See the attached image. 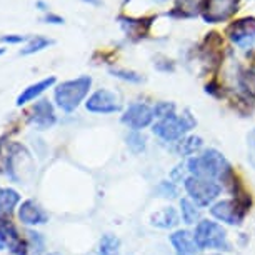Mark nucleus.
Listing matches in <instances>:
<instances>
[{
	"label": "nucleus",
	"instance_id": "f257e3e1",
	"mask_svg": "<svg viewBox=\"0 0 255 255\" xmlns=\"http://www.w3.org/2000/svg\"><path fill=\"white\" fill-rule=\"evenodd\" d=\"M189 172L192 177H205L214 180H225L230 174V165L220 152L210 150L204 152L202 155H195L189 160Z\"/></svg>",
	"mask_w": 255,
	"mask_h": 255
},
{
	"label": "nucleus",
	"instance_id": "f03ea898",
	"mask_svg": "<svg viewBox=\"0 0 255 255\" xmlns=\"http://www.w3.org/2000/svg\"><path fill=\"white\" fill-rule=\"evenodd\" d=\"M92 79L87 75H82L75 80L62 82L55 89V102L64 112H74L80 102L87 97Z\"/></svg>",
	"mask_w": 255,
	"mask_h": 255
},
{
	"label": "nucleus",
	"instance_id": "7ed1b4c3",
	"mask_svg": "<svg viewBox=\"0 0 255 255\" xmlns=\"http://www.w3.org/2000/svg\"><path fill=\"white\" fill-rule=\"evenodd\" d=\"M194 239L200 250H230V244L227 239V232L222 225L212 220H202L197 224Z\"/></svg>",
	"mask_w": 255,
	"mask_h": 255
},
{
	"label": "nucleus",
	"instance_id": "20e7f679",
	"mask_svg": "<svg viewBox=\"0 0 255 255\" xmlns=\"http://www.w3.org/2000/svg\"><path fill=\"white\" fill-rule=\"evenodd\" d=\"M195 125V120L190 117L189 114L185 115H170V117L160 119L153 125V133L158 135L162 140L165 142H174L184 135L185 132H189Z\"/></svg>",
	"mask_w": 255,
	"mask_h": 255
},
{
	"label": "nucleus",
	"instance_id": "39448f33",
	"mask_svg": "<svg viewBox=\"0 0 255 255\" xmlns=\"http://www.w3.org/2000/svg\"><path fill=\"white\" fill-rule=\"evenodd\" d=\"M185 189L189 192L190 200L202 207L212 204L220 194L219 182L205 177H189L185 180Z\"/></svg>",
	"mask_w": 255,
	"mask_h": 255
},
{
	"label": "nucleus",
	"instance_id": "423d86ee",
	"mask_svg": "<svg viewBox=\"0 0 255 255\" xmlns=\"http://www.w3.org/2000/svg\"><path fill=\"white\" fill-rule=\"evenodd\" d=\"M85 107L89 112L94 114H114L122 109V104L114 92L107 89H100L85 102Z\"/></svg>",
	"mask_w": 255,
	"mask_h": 255
},
{
	"label": "nucleus",
	"instance_id": "0eeeda50",
	"mask_svg": "<svg viewBox=\"0 0 255 255\" xmlns=\"http://www.w3.org/2000/svg\"><path fill=\"white\" fill-rule=\"evenodd\" d=\"M239 7V0H205L204 18L209 23H217L232 17Z\"/></svg>",
	"mask_w": 255,
	"mask_h": 255
},
{
	"label": "nucleus",
	"instance_id": "6e6552de",
	"mask_svg": "<svg viewBox=\"0 0 255 255\" xmlns=\"http://www.w3.org/2000/svg\"><path fill=\"white\" fill-rule=\"evenodd\" d=\"M153 115V109H150L145 104H132L128 105V109L125 110V114L122 115V122L130 127L133 132H138L142 128H145L147 125H150Z\"/></svg>",
	"mask_w": 255,
	"mask_h": 255
},
{
	"label": "nucleus",
	"instance_id": "1a4fd4ad",
	"mask_svg": "<svg viewBox=\"0 0 255 255\" xmlns=\"http://www.w3.org/2000/svg\"><path fill=\"white\" fill-rule=\"evenodd\" d=\"M230 38L240 49H250L255 44V18H242L232 23L230 27Z\"/></svg>",
	"mask_w": 255,
	"mask_h": 255
},
{
	"label": "nucleus",
	"instance_id": "9d476101",
	"mask_svg": "<svg viewBox=\"0 0 255 255\" xmlns=\"http://www.w3.org/2000/svg\"><path fill=\"white\" fill-rule=\"evenodd\" d=\"M210 212L215 219L229 225H239L244 219V209L235 200H220L212 207Z\"/></svg>",
	"mask_w": 255,
	"mask_h": 255
},
{
	"label": "nucleus",
	"instance_id": "9b49d317",
	"mask_svg": "<svg viewBox=\"0 0 255 255\" xmlns=\"http://www.w3.org/2000/svg\"><path fill=\"white\" fill-rule=\"evenodd\" d=\"M28 120H30V124L35 128H38V130H47V128H50L57 120L52 104L47 99L38 100V102L33 105L32 115Z\"/></svg>",
	"mask_w": 255,
	"mask_h": 255
},
{
	"label": "nucleus",
	"instance_id": "f8f14e48",
	"mask_svg": "<svg viewBox=\"0 0 255 255\" xmlns=\"http://www.w3.org/2000/svg\"><path fill=\"white\" fill-rule=\"evenodd\" d=\"M170 242L174 245L177 255H197L199 252V245H197L194 234L187 232V230H179L170 237Z\"/></svg>",
	"mask_w": 255,
	"mask_h": 255
},
{
	"label": "nucleus",
	"instance_id": "ddd939ff",
	"mask_svg": "<svg viewBox=\"0 0 255 255\" xmlns=\"http://www.w3.org/2000/svg\"><path fill=\"white\" fill-rule=\"evenodd\" d=\"M18 217L23 224L27 225H37V224H44L47 220V215L42 212V209L38 207L33 200H25L18 209Z\"/></svg>",
	"mask_w": 255,
	"mask_h": 255
},
{
	"label": "nucleus",
	"instance_id": "4468645a",
	"mask_svg": "<svg viewBox=\"0 0 255 255\" xmlns=\"http://www.w3.org/2000/svg\"><path fill=\"white\" fill-rule=\"evenodd\" d=\"M54 84H55V77H49V79H44V80L37 82V84L28 85V87L17 97V102L15 104L18 105V107H22L23 104L30 102V100L37 99L40 94H44L45 90L49 89V87H52Z\"/></svg>",
	"mask_w": 255,
	"mask_h": 255
},
{
	"label": "nucleus",
	"instance_id": "2eb2a0df",
	"mask_svg": "<svg viewBox=\"0 0 255 255\" xmlns=\"http://www.w3.org/2000/svg\"><path fill=\"white\" fill-rule=\"evenodd\" d=\"M177 224H179V215L174 207H165L152 215V225L158 229H172Z\"/></svg>",
	"mask_w": 255,
	"mask_h": 255
},
{
	"label": "nucleus",
	"instance_id": "dca6fc26",
	"mask_svg": "<svg viewBox=\"0 0 255 255\" xmlns=\"http://www.w3.org/2000/svg\"><path fill=\"white\" fill-rule=\"evenodd\" d=\"M18 202H20V195L15 190L12 189L0 190V220L7 219Z\"/></svg>",
	"mask_w": 255,
	"mask_h": 255
},
{
	"label": "nucleus",
	"instance_id": "f3484780",
	"mask_svg": "<svg viewBox=\"0 0 255 255\" xmlns=\"http://www.w3.org/2000/svg\"><path fill=\"white\" fill-rule=\"evenodd\" d=\"M180 214L185 224H199L197 220L200 217V210L197 209V204L192 202L190 199H182L180 200Z\"/></svg>",
	"mask_w": 255,
	"mask_h": 255
},
{
	"label": "nucleus",
	"instance_id": "a211bd4d",
	"mask_svg": "<svg viewBox=\"0 0 255 255\" xmlns=\"http://www.w3.org/2000/svg\"><path fill=\"white\" fill-rule=\"evenodd\" d=\"M54 45V40H50V38H47L44 35H35L32 37L30 40H28V44L23 47L20 50V55H32V54H37V52L47 49V47Z\"/></svg>",
	"mask_w": 255,
	"mask_h": 255
},
{
	"label": "nucleus",
	"instance_id": "6ab92c4d",
	"mask_svg": "<svg viewBox=\"0 0 255 255\" xmlns=\"http://www.w3.org/2000/svg\"><path fill=\"white\" fill-rule=\"evenodd\" d=\"M120 254V242L119 239L112 234L104 235L100 240L99 255H119Z\"/></svg>",
	"mask_w": 255,
	"mask_h": 255
},
{
	"label": "nucleus",
	"instance_id": "aec40b11",
	"mask_svg": "<svg viewBox=\"0 0 255 255\" xmlns=\"http://www.w3.org/2000/svg\"><path fill=\"white\" fill-rule=\"evenodd\" d=\"M202 147V138L200 137H189L179 142V152L182 155H192V153L199 152Z\"/></svg>",
	"mask_w": 255,
	"mask_h": 255
},
{
	"label": "nucleus",
	"instance_id": "412c9836",
	"mask_svg": "<svg viewBox=\"0 0 255 255\" xmlns=\"http://www.w3.org/2000/svg\"><path fill=\"white\" fill-rule=\"evenodd\" d=\"M204 5V0H179V10L182 12V15L187 17L199 13V10Z\"/></svg>",
	"mask_w": 255,
	"mask_h": 255
},
{
	"label": "nucleus",
	"instance_id": "4be33fe9",
	"mask_svg": "<svg viewBox=\"0 0 255 255\" xmlns=\"http://www.w3.org/2000/svg\"><path fill=\"white\" fill-rule=\"evenodd\" d=\"M240 87L250 95L255 94V70H249L240 75Z\"/></svg>",
	"mask_w": 255,
	"mask_h": 255
},
{
	"label": "nucleus",
	"instance_id": "5701e85b",
	"mask_svg": "<svg viewBox=\"0 0 255 255\" xmlns=\"http://www.w3.org/2000/svg\"><path fill=\"white\" fill-rule=\"evenodd\" d=\"M127 145L135 153H138L145 148V138H143V135H140L138 132H132L130 135L127 137Z\"/></svg>",
	"mask_w": 255,
	"mask_h": 255
},
{
	"label": "nucleus",
	"instance_id": "b1692460",
	"mask_svg": "<svg viewBox=\"0 0 255 255\" xmlns=\"http://www.w3.org/2000/svg\"><path fill=\"white\" fill-rule=\"evenodd\" d=\"M110 74L117 79H122V80H127V82H133V84H138L142 82V75L135 74V72H130V70H120V69H112Z\"/></svg>",
	"mask_w": 255,
	"mask_h": 255
},
{
	"label": "nucleus",
	"instance_id": "393cba45",
	"mask_svg": "<svg viewBox=\"0 0 255 255\" xmlns=\"http://www.w3.org/2000/svg\"><path fill=\"white\" fill-rule=\"evenodd\" d=\"M174 104H168V102H158L153 109V115L158 119H165V117H170L174 115Z\"/></svg>",
	"mask_w": 255,
	"mask_h": 255
},
{
	"label": "nucleus",
	"instance_id": "a878e982",
	"mask_svg": "<svg viewBox=\"0 0 255 255\" xmlns=\"http://www.w3.org/2000/svg\"><path fill=\"white\" fill-rule=\"evenodd\" d=\"M247 158L250 165L255 168V128L247 135Z\"/></svg>",
	"mask_w": 255,
	"mask_h": 255
},
{
	"label": "nucleus",
	"instance_id": "bb28decb",
	"mask_svg": "<svg viewBox=\"0 0 255 255\" xmlns=\"http://www.w3.org/2000/svg\"><path fill=\"white\" fill-rule=\"evenodd\" d=\"M32 37L28 35H18V33H8V35H2L0 37V42L3 44H22V42L30 40Z\"/></svg>",
	"mask_w": 255,
	"mask_h": 255
},
{
	"label": "nucleus",
	"instance_id": "cd10ccee",
	"mask_svg": "<svg viewBox=\"0 0 255 255\" xmlns=\"http://www.w3.org/2000/svg\"><path fill=\"white\" fill-rule=\"evenodd\" d=\"M42 22H45V23H52V25H62L65 20H64V17H60V15H57V13H45L44 17H42Z\"/></svg>",
	"mask_w": 255,
	"mask_h": 255
},
{
	"label": "nucleus",
	"instance_id": "c85d7f7f",
	"mask_svg": "<svg viewBox=\"0 0 255 255\" xmlns=\"http://www.w3.org/2000/svg\"><path fill=\"white\" fill-rule=\"evenodd\" d=\"M160 192L163 197H175L177 195V189L172 182H163V184H160Z\"/></svg>",
	"mask_w": 255,
	"mask_h": 255
},
{
	"label": "nucleus",
	"instance_id": "c756f323",
	"mask_svg": "<svg viewBox=\"0 0 255 255\" xmlns=\"http://www.w3.org/2000/svg\"><path fill=\"white\" fill-rule=\"evenodd\" d=\"M35 8H38L40 12H45V13H49V12H50L49 3L44 2V0H35Z\"/></svg>",
	"mask_w": 255,
	"mask_h": 255
},
{
	"label": "nucleus",
	"instance_id": "7c9ffc66",
	"mask_svg": "<svg viewBox=\"0 0 255 255\" xmlns=\"http://www.w3.org/2000/svg\"><path fill=\"white\" fill-rule=\"evenodd\" d=\"M84 2H87V3H90V5H102V0H84Z\"/></svg>",
	"mask_w": 255,
	"mask_h": 255
},
{
	"label": "nucleus",
	"instance_id": "2f4dec72",
	"mask_svg": "<svg viewBox=\"0 0 255 255\" xmlns=\"http://www.w3.org/2000/svg\"><path fill=\"white\" fill-rule=\"evenodd\" d=\"M3 247H5V240H3V237L0 235V250H2Z\"/></svg>",
	"mask_w": 255,
	"mask_h": 255
},
{
	"label": "nucleus",
	"instance_id": "473e14b6",
	"mask_svg": "<svg viewBox=\"0 0 255 255\" xmlns=\"http://www.w3.org/2000/svg\"><path fill=\"white\" fill-rule=\"evenodd\" d=\"M5 54V47H0V55H3Z\"/></svg>",
	"mask_w": 255,
	"mask_h": 255
},
{
	"label": "nucleus",
	"instance_id": "72a5a7b5",
	"mask_svg": "<svg viewBox=\"0 0 255 255\" xmlns=\"http://www.w3.org/2000/svg\"><path fill=\"white\" fill-rule=\"evenodd\" d=\"M52 255H59V254H52Z\"/></svg>",
	"mask_w": 255,
	"mask_h": 255
},
{
	"label": "nucleus",
	"instance_id": "f704fd0d",
	"mask_svg": "<svg viewBox=\"0 0 255 255\" xmlns=\"http://www.w3.org/2000/svg\"><path fill=\"white\" fill-rule=\"evenodd\" d=\"M214 255H220V254H214Z\"/></svg>",
	"mask_w": 255,
	"mask_h": 255
}]
</instances>
